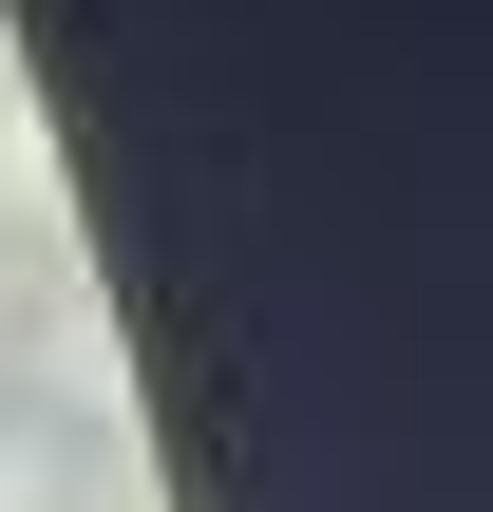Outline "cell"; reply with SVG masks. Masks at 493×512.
Segmentation results:
<instances>
[{
    "instance_id": "6da1fadb",
    "label": "cell",
    "mask_w": 493,
    "mask_h": 512,
    "mask_svg": "<svg viewBox=\"0 0 493 512\" xmlns=\"http://www.w3.org/2000/svg\"><path fill=\"white\" fill-rule=\"evenodd\" d=\"M0 512H76V456H57L38 399H0Z\"/></svg>"
},
{
    "instance_id": "7a4b0ae2",
    "label": "cell",
    "mask_w": 493,
    "mask_h": 512,
    "mask_svg": "<svg viewBox=\"0 0 493 512\" xmlns=\"http://www.w3.org/2000/svg\"><path fill=\"white\" fill-rule=\"evenodd\" d=\"M19 323H38V247H0V399H19Z\"/></svg>"
}]
</instances>
